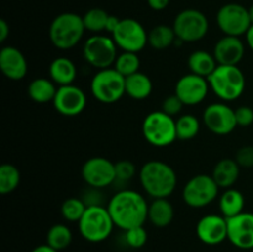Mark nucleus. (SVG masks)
Segmentation results:
<instances>
[{"label":"nucleus","instance_id":"24","mask_svg":"<svg viewBox=\"0 0 253 252\" xmlns=\"http://www.w3.org/2000/svg\"><path fill=\"white\" fill-rule=\"evenodd\" d=\"M126 94L135 100H145L151 95L153 89L152 81L147 74L137 72L125 78Z\"/></svg>","mask_w":253,"mask_h":252},{"label":"nucleus","instance_id":"25","mask_svg":"<svg viewBox=\"0 0 253 252\" xmlns=\"http://www.w3.org/2000/svg\"><path fill=\"white\" fill-rule=\"evenodd\" d=\"M217 66L219 64L215 59L214 54L207 51H202V49L194 51L188 58V67L190 69V73L198 74L207 79L216 69Z\"/></svg>","mask_w":253,"mask_h":252},{"label":"nucleus","instance_id":"27","mask_svg":"<svg viewBox=\"0 0 253 252\" xmlns=\"http://www.w3.org/2000/svg\"><path fill=\"white\" fill-rule=\"evenodd\" d=\"M245 207V198L240 190L234 189V188H229L225 190L221 194L219 199V208L221 211L222 216L226 219L234 217L236 215L244 212Z\"/></svg>","mask_w":253,"mask_h":252},{"label":"nucleus","instance_id":"13","mask_svg":"<svg viewBox=\"0 0 253 252\" xmlns=\"http://www.w3.org/2000/svg\"><path fill=\"white\" fill-rule=\"evenodd\" d=\"M82 177L91 188L103 189L115 182V163L105 157H91L82 167Z\"/></svg>","mask_w":253,"mask_h":252},{"label":"nucleus","instance_id":"30","mask_svg":"<svg viewBox=\"0 0 253 252\" xmlns=\"http://www.w3.org/2000/svg\"><path fill=\"white\" fill-rule=\"evenodd\" d=\"M177 127V138L182 141H188L194 138L199 133L200 123L197 116L192 114H185L175 120Z\"/></svg>","mask_w":253,"mask_h":252},{"label":"nucleus","instance_id":"43","mask_svg":"<svg viewBox=\"0 0 253 252\" xmlns=\"http://www.w3.org/2000/svg\"><path fill=\"white\" fill-rule=\"evenodd\" d=\"M31 252H58V251L54 249H52L49 245L44 244V245H39V246H36Z\"/></svg>","mask_w":253,"mask_h":252},{"label":"nucleus","instance_id":"11","mask_svg":"<svg viewBox=\"0 0 253 252\" xmlns=\"http://www.w3.org/2000/svg\"><path fill=\"white\" fill-rule=\"evenodd\" d=\"M116 46L124 52L138 53L148 43V34L143 25L135 19H121L120 24L111 35Z\"/></svg>","mask_w":253,"mask_h":252},{"label":"nucleus","instance_id":"1","mask_svg":"<svg viewBox=\"0 0 253 252\" xmlns=\"http://www.w3.org/2000/svg\"><path fill=\"white\" fill-rule=\"evenodd\" d=\"M108 210L115 226L126 231L143 226L148 219V204L145 197L136 190L121 189L111 197Z\"/></svg>","mask_w":253,"mask_h":252},{"label":"nucleus","instance_id":"16","mask_svg":"<svg viewBox=\"0 0 253 252\" xmlns=\"http://www.w3.org/2000/svg\"><path fill=\"white\" fill-rule=\"evenodd\" d=\"M52 103L61 115L76 116L85 109L86 95L79 86L73 84L58 86Z\"/></svg>","mask_w":253,"mask_h":252},{"label":"nucleus","instance_id":"32","mask_svg":"<svg viewBox=\"0 0 253 252\" xmlns=\"http://www.w3.org/2000/svg\"><path fill=\"white\" fill-rule=\"evenodd\" d=\"M108 19L109 14L105 10L100 9V7H93L84 14L83 22L86 31L99 34L101 31H105Z\"/></svg>","mask_w":253,"mask_h":252},{"label":"nucleus","instance_id":"34","mask_svg":"<svg viewBox=\"0 0 253 252\" xmlns=\"http://www.w3.org/2000/svg\"><path fill=\"white\" fill-rule=\"evenodd\" d=\"M86 204L81 198H68L61 205L62 216L71 222H78L86 210Z\"/></svg>","mask_w":253,"mask_h":252},{"label":"nucleus","instance_id":"31","mask_svg":"<svg viewBox=\"0 0 253 252\" xmlns=\"http://www.w3.org/2000/svg\"><path fill=\"white\" fill-rule=\"evenodd\" d=\"M20 180H21V174L16 166L4 163L0 167V193L1 194L5 195L14 192L19 187Z\"/></svg>","mask_w":253,"mask_h":252},{"label":"nucleus","instance_id":"35","mask_svg":"<svg viewBox=\"0 0 253 252\" xmlns=\"http://www.w3.org/2000/svg\"><path fill=\"white\" fill-rule=\"evenodd\" d=\"M136 174V167L130 161H119L115 163V182L119 184H126Z\"/></svg>","mask_w":253,"mask_h":252},{"label":"nucleus","instance_id":"20","mask_svg":"<svg viewBox=\"0 0 253 252\" xmlns=\"http://www.w3.org/2000/svg\"><path fill=\"white\" fill-rule=\"evenodd\" d=\"M0 68L10 81H21L27 74V61L19 48L6 46L0 51Z\"/></svg>","mask_w":253,"mask_h":252},{"label":"nucleus","instance_id":"7","mask_svg":"<svg viewBox=\"0 0 253 252\" xmlns=\"http://www.w3.org/2000/svg\"><path fill=\"white\" fill-rule=\"evenodd\" d=\"M90 90L94 98L100 103H116L126 94L125 77L111 67L99 69L91 79Z\"/></svg>","mask_w":253,"mask_h":252},{"label":"nucleus","instance_id":"29","mask_svg":"<svg viewBox=\"0 0 253 252\" xmlns=\"http://www.w3.org/2000/svg\"><path fill=\"white\" fill-rule=\"evenodd\" d=\"M72 240H73V235H72L71 229L64 224H54L47 231L46 244L58 252L66 250L72 244Z\"/></svg>","mask_w":253,"mask_h":252},{"label":"nucleus","instance_id":"10","mask_svg":"<svg viewBox=\"0 0 253 252\" xmlns=\"http://www.w3.org/2000/svg\"><path fill=\"white\" fill-rule=\"evenodd\" d=\"M118 56V46L113 37L94 35L86 40L83 46L84 59L94 68H110Z\"/></svg>","mask_w":253,"mask_h":252},{"label":"nucleus","instance_id":"23","mask_svg":"<svg viewBox=\"0 0 253 252\" xmlns=\"http://www.w3.org/2000/svg\"><path fill=\"white\" fill-rule=\"evenodd\" d=\"M174 217V209L168 198L153 199L148 205V220L156 227H167Z\"/></svg>","mask_w":253,"mask_h":252},{"label":"nucleus","instance_id":"38","mask_svg":"<svg viewBox=\"0 0 253 252\" xmlns=\"http://www.w3.org/2000/svg\"><path fill=\"white\" fill-rule=\"evenodd\" d=\"M183 106H184V103L175 94H172L163 100L162 111L170 116H175L182 111Z\"/></svg>","mask_w":253,"mask_h":252},{"label":"nucleus","instance_id":"22","mask_svg":"<svg viewBox=\"0 0 253 252\" xmlns=\"http://www.w3.org/2000/svg\"><path fill=\"white\" fill-rule=\"evenodd\" d=\"M239 175L240 166L237 165L236 161L231 160V158H224L215 165L211 177L214 178L219 188L229 189L237 182Z\"/></svg>","mask_w":253,"mask_h":252},{"label":"nucleus","instance_id":"39","mask_svg":"<svg viewBox=\"0 0 253 252\" xmlns=\"http://www.w3.org/2000/svg\"><path fill=\"white\" fill-rule=\"evenodd\" d=\"M235 116H236L237 126L241 127H247L253 123V110L250 106L242 105L235 110Z\"/></svg>","mask_w":253,"mask_h":252},{"label":"nucleus","instance_id":"18","mask_svg":"<svg viewBox=\"0 0 253 252\" xmlns=\"http://www.w3.org/2000/svg\"><path fill=\"white\" fill-rule=\"evenodd\" d=\"M197 236L205 245L221 244L227 239V219L217 214L205 215L197 224Z\"/></svg>","mask_w":253,"mask_h":252},{"label":"nucleus","instance_id":"44","mask_svg":"<svg viewBox=\"0 0 253 252\" xmlns=\"http://www.w3.org/2000/svg\"><path fill=\"white\" fill-rule=\"evenodd\" d=\"M246 41H247V44H249L250 48L253 51V25H251V27L249 29V31L246 32Z\"/></svg>","mask_w":253,"mask_h":252},{"label":"nucleus","instance_id":"19","mask_svg":"<svg viewBox=\"0 0 253 252\" xmlns=\"http://www.w3.org/2000/svg\"><path fill=\"white\" fill-rule=\"evenodd\" d=\"M214 54L220 66H237L245 54V44L240 37L224 36L215 43Z\"/></svg>","mask_w":253,"mask_h":252},{"label":"nucleus","instance_id":"2","mask_svg":"<svg viewBox=\"0 0 253 252\" xmlns=\"http://www.w3.org/2000/svg\"><path fill=\"white\" fill-rule=\"evenodd\" d=\"M140 182L143 190L153 199L168 198L177 187L175 170L162 161H148L140 169Z\"/></svg>","mask_w":253,"mask_h":252},{"label":"nucleus","instance_id":"15","mask_svg":"<svg viewBox=\"0 0 253 252\" xmlns=\"http://www.w3.org/2000/svg\"><path fill=\"white\" fill-rule=\"evenodd\" d=\"M209 88L207 78L194 73H188L178 79L174 94L184 103V105H198L207 98Z\"/></svg>","mask_w":253,"mask_h":252},{"label":"nucleus","instance_id":"8","mask_svg":"<svg viewBox=\"0 0 253 252\" xmlns=\"http://www.w3.org/2000/svg\"><path fill=\"white\" fill-rule=\"evenodd\" d=\"M219 194V185L211 175L198 174L190 178L183 188L182 197L185 204L194 209L211 204Z\"/></svg>","mask_w":253,"mask_h":252},{"label":"nucleus","instance_id":"42","mask_svg":"<svg viewBox=\"0 0 253 252\" xmlns=\"http://www.w3.org/2000/svg\"><path fill=\"white\" fill-rule=\"evenodd\" d=\"M10 27L4 19L0 20V42H4L9 37Z\"/></svg>","mask_w":253,"mask_h":252},{"label":"nucleus","instance_id":"21","mask_svg":"<svg viewBox=\"0 0 253 252\" xmlns=\"http://www.w3.org/2000/svg\"><path fill=\"white\" fill-rule=\"evenodd\" d=\"M49 79L59 86L71 85L77 77V67L67 57H58L51 62L48 68Z\"/></svg>","mask_w":253,"mask_h":252},{"label":"nucleus","instance_id":"37","mask_svg":"<svg viewBox=\"0 0 253 252\" xmlns=\"http://www.w3.org/2000/svg\"><path fill=\"white\" fill-rule=\"evenodd\" d=\"M240 168H253V146H242L235 156Z\"/></svg>","mask_w":253,"mask_h":252},{"label":"nucleus","instance_id":"36","mask_svg":"<svg viewBox=\"0 0 253 252\" xmlns=\"http://www.w3.org/2000/svg\"><path fill=\"white\" fill-rule=\"evenodd\" d=\"M148 239L147 231L143 226L132 227L125 231V240L126 244L132 249H141L146 245Z\"/></svg>","mask_w":253,"mask_h":252},{"label":"nucleus","instance_id":"26","mask_svg":"<svg viewBox=\"0 0 253 252\" xmlns=\"http://www.w3.org/2000/svg\"><path fill=\"white\" fill-rule=\"evenodd\" d=\"M56 83L48 78H36L29 84L27 94L35 103L46 104L53 101L57 93Z\"/></svg>","mask_w":253,"mask_h":252},{"label":"nucleus","instance_id":"33","mask_svg":"<svg viewBox=\"0 0 253 252\" xmlns=\"http://www.w3.org/2000/svg\"><path fill=\"white\" fill-rule=\"evenodd\" d=\"M140 64L141 62L137 53L123 51V53L119 54L118 58H116L115 63H114V68L126 78L131 74L140 72Z\"/></svg>","mask_w":253,"mask_h":252},{"label":"nucleus","instance_id":"45","mask_svg":"<svg viewBox=\"0 0 253 252\" xmlns=\"http://www.w3.org/2000/svg\"><path fill=\"white\" fill-rule=\"evenodd\" d=\"M249 14H250V19H251V24L253 25V4L249 7Z\"/></svg>","mask_w":253,"mask_h":252},{"label":"nucleus","instance_id":"12","mask_svg":"<svg viewBox=\"0 0 253 252\" xmlns=\"http://www.w3.org/2000/svg\"><path fill=\"white\" fill-rule=\"evenodd\" d=\"M216 22L225 36L240 37L251 27L249 9L237 2L222 5L216 14Z\"/></svg>","mask_w":253,"mask_h":252},{"label":"nucleus","instance_id":"3","mask_svg":"<svg viewBox=\"0 0 253 252\" xmlns=\"http://www.w3.org/2000/svg\"><path fill=\"white\" fill-rule=\"evenodd\" d=\"M85 31L83 16H79L76 12H63L51 22L48 34L56 48L67 51L79 43Z\"/></svg>","mask_w":253,"mask_h":252},{"label":"nucleus","instance_id":"5","mask_svg":"<svg viewBox=\"0 0 253 252\" xmlns=\"http://www.w3.org/2000/svg\"><path fill=\"white\" fill-rule=\"evenodd\" d=\"M113 217L108 208L103 205H91L86 208L85 212L78 221L79 232L89 242L105 241L113 232Z\"/></svg>","mask_w":253,"mask_h":252},{"label":"nucleus","instance_id":"9","mask_svg":"<svg viewBox=\"0 0 253 252\" xmlns=\"http://www.w3.org/2000/svg\"><path fill=\"white\" fill-rule=\"evenodd\" d=\"M172 26L177 39L183 42L200 41L209 31L208 17L197 9L182 10L175 16Z\"/></svg>","mask_w":253,"mask_h":252},{"label":"nucleus","instance_id":"28","mask_svg":"<svg viewBox=\"0 0 253 252\" xmlns=\"http://www.w3.org/2000/svg\"><path fill=\"white\" fill-rule=\"evenodd\" d=\"M175 39L177 36H175L173 26H168V25H157L148 32V43L153 49H157V51L167 49L174 43Z\"/></svg>","mask_w":253,"mask_h":252},{"label":"nucleus","instance_id":"41","mask_svg":"<svg viewBox=\"0 0 253 252\" xmlns=\"http://www.w3.org/2000/svg\"><path fill=\"white\" fill-rule=\"evenodd\" d=\"M120 20L118 16H114V15H109V19L108 22H106V27H105V31H108L109 34L113 35L114 31L116 30V27L119 26L120 24Z\"/></svg>","mask_w":253,"mask_h":252},{"label":"nucleus","instance_id":"14","mask_svg":"<svg viewBox=\"0 0 253 252\" xmlns=\"http://www.w3.org/2000/svg\"><path fill=\"white\" fill-rule=\"evenodd\" d=\"M205 126L215 135H229L237 127L235 110L227 104L214 103L207 106L203 113Z\"/></svg>","mask_w":253,"mask_h":252},{"label":"nucleus","instance_id":"17","mask_svg":"<svg viewBox=\"0 0 253 252\" xmlns=\"http://www.w3.org/2000/svg\"><path fill=\"white\" fill-rule=\"evenodd\" d=\"M227 240L237 249H253V212H241L227 219Z\"/></svg>","mask_w":253,"mask_h":252},{"label":"nucleus","instance_id":"6","mask_svg":"<svg viewBox=\"0 0 253 252\" xmlns=\"http://www.w3.org/2000/svg\"><path fill=\"white\" fill-rule=\"evenodd\" d=\"M142 135L150 145L156 147H166L177 138V127L173 116L165 111H152L142 123Z\"/></svg>","mask_w":253,"mask_h":252},{"label":"nucleus","instance_id":"40","mask_svg":"<svg viewBox=\"0 0 253 252\" xmlns=\"http://www.w3.org/2000/svg\"><path fill=\"white\" fill-rule=\"evenodd\" d=\"M170 0H147L148 6L155 11H162L169 5Z\"/></svg>","mask_w":253,"mask_h":252},{"label":"nucleus","instance_id":"4","mask_svg":"<svg viewBox=\"0 0 253 252\" xmlns=\"http://www.w3.org/2000/svg\"><path fill=\"white\" fill-rule=\"evenodd\" d=\"M210 88L224 101H234L242 95L246 78L237 66H217L208 78Z\"/></svg>","mask_w":253,"mask_h":252}]
</instances>
